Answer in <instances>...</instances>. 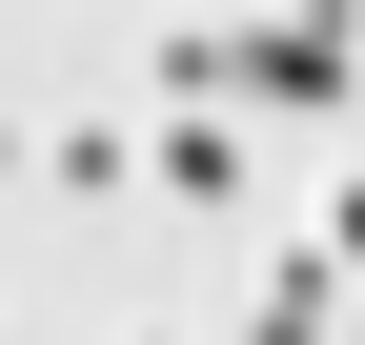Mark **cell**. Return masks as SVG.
I'll use <instances>...</instances> for the list:
<instances>
[{
	"label": "cell",
	"instance_id": "6",
	"mask_svg": "<svg viewBox=\"0 0 365 345\" xmlns=\"http://www.w3.org/2000/svg\"><path fill=\"white\" fill-rule=\"evenodd\" d=\"M304 21H365V0H304Z\"/></svg>",
	"mask_w": 365,
	"mask_h": 345
},
{
	"label": "cell",
	"instance_id": "2",
	"mask_svg": "<svg viewBox=\"0 0 365 345\" xmlns=\"http://www.w3.org/2000/svg\"><path fill=\"white\" fill-rule=\"evenodd\" d=\"M244 345H345V264H325V244H284V264H264Z\"/></svg>",
	"mask_w": 365,
	"mask_h": 345
},
{
	"label": "cell",
	"instance_id": "5",
	"mask_svg": "<svg viewBox=\"0 0 365 345\" xmlns=\"http://www.w3.org/2000/svg\"><path fill=\"white\" fill-rule=\"evenodd\" d=\"M325 264H345V284H365V183H325Z\"/></svg>",
	"mask_w": 365,
	"mask_h": 345
},
{
	"label": "cell",
	"instance_id": "1",
	"mask_svg": "<svg viewBox=\"0 0 365 345\" xmlns=\"http://www.w3.org/2000/svg\"><path fill=\"white\" fill-rule=\"evenodd\" d=\"M345 81H365V21H304V0L223 41V102H345Z\"/></svg>",
	"mask_w": 365,
	"mask_h": 345
},
{
	"label": "cell",
	"instance_id": "4",
	"mask_svg": "<svg viewBox=\"0 0 365 345\" xmlns=\"http://www.w3.org/2000/svg\"><path fill=\"white\" fill-rule=\"evenodd\" d=\"M143 61H163V122H182V102H223V21H143Z\"/></svg>",
	"mask_w": 365,
	"mask_h": 345
},
{
	"label": "cell",
	"instance_id": "7",
	"mask_svg": "<svg viewBox=\"0 0 365 345\" xmlns=\"http://www.w3.org/2000/svg\"><path fill=\"white\" fill-rule=\"evenodd\" d=\"M345 345H365V284H345Z\"/></svg>",
	"mask_w": 365,
	"mask_h": 345
},
{
	"label": "cell",
	"instance_id": "8",
	"mask_svg": "<svg viewBox=\"0 0 365 345\" xmlns=\"http://www.w3.org/2000/svg\"><path fill=\"white\" fill-rule=\"evenodd\" d=\"M143 345H182V325H143Z\"/></svg>",
	"mask_w": 365,
	"mask_h": 345
},
{
	"label": "cell",
	"instance_id": "3",
	"mask_svg": "<svg viewBox=\"0 0 365 345\" xmlns=\"http://www.w3.org/2000/svg\"><path fill=\"white\" fill-rule=\"evenodd\" d=\"M143 183H163V203H223V183H244V143H223V102H182V122H163V143H143Z\"/></svg>",
	"mask_w": 365,
	"mask_h": 345
}]
</instances>
